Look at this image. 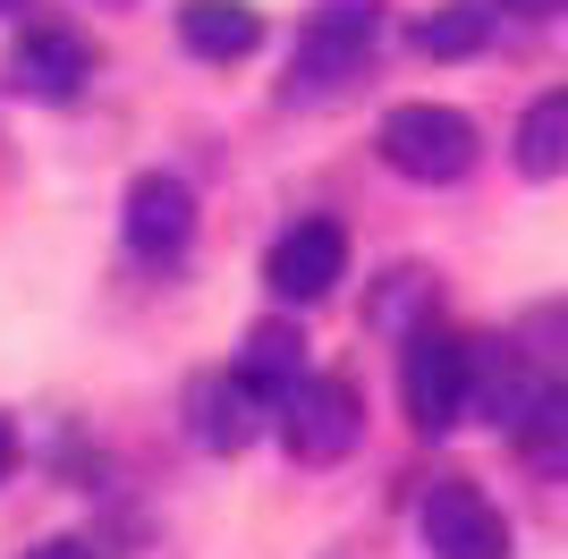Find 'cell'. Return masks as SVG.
<instances>
[{"instance_id": "e0dca14e", "label": "cell", "mask_w": 568, "mask_h": 559, "mask_svg": "<svg viewBox=\"0 0 568 559\" xmlns=\"http://www.w3.org/2000/svg\"><path fill=\"white\" fill-rule=\"evenodd\" d=\"M518 339H526L535 356H568V297L526 305V314H518Z\"/></svg>"}, {"instance_id": "9a60e30c", "label": "cell", "mask_w": 568, "mask_h": 559, "mask_svg": "<svg viewBox=\"0 0 568 559\" xmlns=\"http://www.w3.org/2000/svg\"><path fill=\"white\" fill-rule=\"evenodd\" d=\"M484 34H493V0H442L416 43H425L433 60H467V51H484Z\"/></svg>"}, {"instance_id": "9c48e42d", "label": "cell", "mask_w": 568, "mask_h": 559, "mask_svg": "<svg viewBox=\"0 0 568 559\" xmlns=\"http://www.w3.org/2000/svg\"><path fill=\"white\" fill-rule=\"evenodd\" d=\"M119 230H128V246H136L144 263H179V255L195 246V195L170 179V170H144V179L128 186Z\"/></svg>"}, {"instance_id": "d6986e66", "label": "cell", "mask_w": 568, "mask_h": 559, "mask_svg": "<svg viewBox=\"0 0 568 559\" xmlns=\"http://www.w3.org/2000/svg\"><path fill=\"white\" fill-rule=\"evenodd\" d=\"M493 9H509V18H560L568 0H493Z\"/></svg>"}, {"instance_id": "44dd1931", "label": "cell", "mask_w": 568, "mask_h": 559, "mask_svg": "<svg viewBox=\"0 0 568 559\" xmlns=\"http://www.w3.org/2000/svg\"><path fill=\"white\" fill-rule=\"evenodd\" d=\"M0 9H18V0H0Z\"/></svg>"}, {"instance_id": "ffe728a7", "label": "cell", "mask_w": 568, "mask_h": 559, "mask_svg": "<svg viewBox=\"0 0 568 559\" xmlns=\"http://www.w3.org/2000/svg\"><path fill=\"white\" fill-rule=\"evenodd\" d=\"M9 475H18V424L0 416V484H9Z\"/></svg>"}, {"instance_id": "ac0fdd59", "label": "cell", "mask_w": 568, "mask_h": 559, "mask_svg": "<svg viewBox=\"0 0 568 559\" xmlns=\"http://www.w3.org/2000/svg\"><path fill=\"white\" fill-rule=\"evenodd\" d=\"M26 559H102V551H94V542H77V535H60V542H34Z\"/></svg>"}, {"instance_id": "277c9868", "label": "cell", "mask_w": 568, "mask_h": 559, "mask_svg": "<svg viewBox=\"0 0 568 559\" xmlns=\"http://www.w3.org/2000/svg\"><path fill=\"white\" fill-rule=\"evenodd\" d=\"M399 390H407V416H416V433H450V424H467V339L442 323L407 331L399 348Z\"/></svg>"}, {"instance_id": "8992f818", "label": "cell", "mask_w": 568, "mask_h": 559, "mask_svg": "<svg viewBox=\"0 0 568 559\" xmlns=\"http://www.w3.org/2000/svg\"><path fill=\"white\" fill-rule=\"evenodd\" d=\"M85 77H94V43L60 18H34L9 43V93H26V102H77Z\"/></svg>"}, {"instance_id": "2e32d148", "label": "cell", "mask_w": 568, "mask_h": 559, "mask_svg": "<svg viewBox=\"0 0 568 559\" xmlns=\"http://www.w3.org/2000/svg\"><path fill=\"white\" fill-rule=\"evenodd\" d=\"M433 297H442V288H433V272H416V263H407V272H390L374 288V331H425L433 323Z\"/></svg>"}, {"instance_id": "52a82bcc", "label": "cell", "mask_w": 568, "mask_h": 559, "mask_svg": "<svg viewBox=\"0 0 568 559\" xmlns=\"http://www.w3.org/2000/svg\"><path fill=\"white\" fill-rule=\"evenodd\" d=\"M535 390H544V365L526 339H467V416L509 433L535 407Z\"/></svg>"}, {"instance_id": "5b68a950", "label": "cell", "mask_w": 568, "mask_h": 559, "mask_svg": "<svg viewBox=\"0 0 568 559\" xmlns=\"http://www.w3.org/2000/svg\"><path fill=\"white\" fill-rule=\"evenodd\" d=\"M416 526H425L433 559H509V517H500L467 475H442V484L425 491Z\"/></svg>"}, {"instance_id": "4fadbf2b", "label": "cell", "mask_w": 568, "mask_h": 559, "mask_svg": "<svg viewBox=\"0 0 568 559\" xmlns=\"http://www.w3.org/2000/svg\"><path fill=\"white\" fill-rule=\"evenodd\" d=\"M509 449H518L535 475H551V484L568 475V382H544V390H535V407L509 424Z\"/></svg>"}, {"instance_id": "7c38bea8", "label": "cell", "mask_w": 568, "mask_h": 559, "mask_svg": "<svg viewBox=\"0 0 568 559\" xmlns=\"http://www.w3.org/2000/svg\"><path fill=\"white\" fill-rule=\"evenodd\" d=\"M179 43H187L195 60H246V51L263 43V18L246 0H187V9H179Z\"/></svg>"}, {"instance_id": "3957f363", "label": "cell", "mask_w": 568, "mask_h": 559, "mask_svg": "<svg viewBox=\"0 0 568 559\" xmlns=\"http://www.w3.org/2000/svg\"><path fill=\"white\" fill-rule=\"evenodd\" d=\"M272 424H281V441H288L297 466H339L356 449V433H365V407H356V390L339 373H306V382L272 407Z\"/></svg>"}, {"instance_id": "8fae6325", "label": "cell", "mask_w": 568, "mask_h": 559, "mask_svg": "<svg viewBox=\"0 0 568 559\" xmlns=\"http://www.w3.org/2000/svg\"><path fill=\"white\" fill-rule=\"evenodd\" d=\"M237 373H246V390L263 398V407H281L297 382H306V339L288 323H255L246 339H237Z\"/></svg>"}, {"instance_id": "30bf717a", "label": "cell", "mask_w": 568, "mask_h": 559, "mask_svg": "<svg viewBox=\"0 0 568 559\" xmlns=\"http://www.w3.org/2000/svg\"><path fill=\"white\" fill-rule=\"evenodd\" d=\"M187 433L195 449H213V458H237V449L263 433V398L246 390V373H195L187 382Z\"/></svg>"}, {"instance_id": "7a4b0ae2", "label": "cell", "mask_w": 568, "mask_h": 559, "mask_svg": "<svg viewBox=\"0 0 568 559\" xmlns=\"http://www.w3.org/2000/svg\"><path fill=\"white\" fill-rule=\"evenodd\" d=\"M475 153H484V136L450 102H399V111H382V162L416 186H458L475 170Z\"/></svg>"}, {"instance_id": "5bb4252c", "label": "cell", "mask_w": 568, "mask_h": 559, "mask_svg": "<svg viewBox=\"0 0 568 559\" xmlns=\"http://www.w3.org/2000/svg\"><path fill=\"white\" fill-rule=\"evenodd\" d=\"M518 179H568V93H544L518 119Z\"/></svg>"}, {"instance_id": "ba28073f", "label": "cell", "mask_w": 568, "mask_h": 559, "mask_svg": "<svg viewBox=\"0 0 568 559\" xmlns=\"http://www.w3.org/2000/svg\"><path fill=\"white\" fill-rule=\"evenodd\" d=\"M339 272H348V230H339V221H297V230H281V246L263 263V280H272L281 305H323L339 288Z\"/></svg>"}, {"instance_id": "6da1fadb", "label": "cell", "mask_w": 568, "mask_h": 559, "mask_svg": "<svg viewBox=\"0 0 568 559\" xmlns=\"http://www.w3.org/2000/svg\"><path fill=\"white\" fill-rule=\"evenodd\" d=\"M374 43H382V0H314L281 102L288 111H332V102H348V93L365 85V69H374Z\"/></svg>"}]
</instances>
